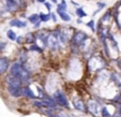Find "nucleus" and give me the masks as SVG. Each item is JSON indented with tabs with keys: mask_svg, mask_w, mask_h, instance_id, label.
Returning a JSON list of instances; mask_svg holds the SVG:
<instances>
[{
	"mask_svg": "<svg viewBox=\"0 0 121 117\" xmlns=\"http://www.w3.org/2000/svg\"><path fill=\"white\" fill-rule=\"evenodd\" d=\"M10 74L18 77L26 85L30 80V71L21 62H14L10 66Z\"/></svg>",
	"mask_w": 121,
	"mask_h": 117,
	"instance_id": "nucleus-1",
	"label": "nucleus"
},
{
	"mask_svg": "<svg viewBox=\"0 0 121 117\" xmlns=\"http://www.w3.org/2000/svg\"><path fill=\"white\" fill-rule=\"evenodd\" d=\"M33 105L37 106V108H56L57 110V104H56V102L54 101L53 98H50V97H46V98H44L43 100H34L33 101Z\"/></svg>",
	"mask_w": 121,
	"mask_h": 117,
	"instance_id": "nucleus-2",
	"label": "nucleus"
},
{
	"mask_svg": "<svg viewBox=\"0 0 121 117\" xmlns=\"http://www.w3.org/2000/svg\"><path fill=\"white\" fill-rule=\"evenodd\" d=\"M53 99L54 101L56 102V104H58V105L62 106V108H70V103H69L68 98H66L65 94L61 90H56L53 94Z\"/></svg>",
	"mask_w": 121,
	"mask_h": 117,
	"instance_id": "nucleus-3",
	"label": "nucleus"
},
{
	"mask_svg": "<svg viewBox=\"0 0 121 117\" xmlns=\"http://www.w3.org/2000/svg\"><path fill=\"white\" fill-rule=\"evenodd\" d=\"M87 110L89 113H91L94 117H101V104L95 100H90L87 103Z\"/></svg>",
	"mask_w": 121,
	"mask_h": 117,
	"instance_id": "nucleus-4",
	"label": "nucleus"
},
{
	"mask_svg": "<svg viewBox=\"0 0 121 117\" xmlns=\"http://www.w3.org/2000/svg\"><path fill=\"white\" fill-rule=\"evenodd\" d=\"M25 1L24 0H5V7L9 12H15L19 8L24 7Z\"/></svg>",
	"mask_w": 121,
	"mask_h": 117,
	"instance_id": "nucleus-5",
	"label": "nucleus"
},
{
	"mask_svg": "<svg viewBox=\"0 0 121 117\" xmlns=\"http://www.w3.org/2000/svg\"><path fill=\"white\" fill-rule=\"evenodd\" d=\"M47 46L52 50V51H56L58 48L60 47V43H59V40H58L57 36H56L55 32H52L48 35L47 38Z\"/></svg>",
	"mask_w": 121,
	"mask_h": 117,
	"instance_id": "nucleus-6",
	"label": "nucleus"
},
{
	"mask_svg": "<svg viewBox=\"0 0 121 117\" xmlns=\"http://www.w3.org/2000/svg\"><path fill=\"white\" fill-rule=\"evenodd\" d=\"M8 91L14 98L23 96V86H8Z\"/></svg>",
	"mask_w": 121,
	"mask_h": 117,
	"instance_id": "nucleus-7",
	"label": "nucleus"
},
{
	"mask_svg": "<svg viewBox=\"0 0 121 117\" xmlns=\"http://www.w3.org/2000/svg\"><path fill=\"white\" fill-rule=\"evenodd\" d=\"M5 82H7L8 86H24V83L22 82L18 77H16V76H14V75H11V74H9V75L7 76Z\"/></svg>",
	"mask_w": 121,
	"mask_h": 117,
	"instance_id": "nucleus-8",
	"label": "nucleus"
},
{
	"mask_svg": "<svg viewBox=\"0 0 121 117\" xmlns=\"http://www.w3.org/2000/svg\"><path fill=\"white\" fill-rule=\"evenodd\" d=\"M73 106L74 108H75L76 111H79V112H87V106H86V104H85V102L82 101L80 98H76L73 100Z\"/></svg>",
	"mask_w": 121,
	"mask_h": 117,
	"instance_id": "nucleus-9",
	"label": "nucleus"
},
{
	"mask_svg": "<svg viewBox=\"0 0 121 117\" xmlns=\"http://www.w3.org/2000/svg\"><path fill=\"white\" fill-rule=\"evenodd\" d=\"M10 69V60L7 57H0V75L4 74Z\"/></svg>",
	"mask_w": 121,
	"mask_h": 117,
	"instance_id": "nucleus-10",
	"label": "nucleus"
},
{
	"mask_svg": "<svg viewBox=\"0 0 121 117\" xmlns=\"http://www.w3.org/2000/svg\"><path fill=\"white\" fill-rule=\"evenodd\" d=\"M9 25L12 26V27H16V28L22 29V28H25L26 26H27V22H24V21H21V19L14 18V19H12V21H10Z\"/></svg>",
	"mask_w": 121,
	"mask_h": 117,
	"instance_id": "nucleus-11",
	"label": "nucleus"
},
{
	"mask_svg": "<svg viewBox=\"0 0 121 117\" xmlns=\"http://www.w3.org/2000/svg\"><path fill=\"white\" fill-rule=\"evenodd\" d=\"M23 96L27 97V98H30V99H35L37 98V94H34V92L31 90V88L27 85L23 86Z\"/></svg>",
	"mask_w": 121,
	"mask_h": 117,
	"instance_id": "nucleus-12",
	"label": "nucleus"
},
{
	"mask_svg": "<svg viewBox=\"0 0 121 117\" xmlns=\"http://www.w3.org/2000/svg\"><path fill=\"white\" fill-rule=\"evenodd\" d=\"M110 80L114 82V84L117 86L118 88L121 89V77L116 73H112L110 74Z\"/></svg>",
	"mask_w": 121,
	"mask_h": 117,
	"instance_id": "nucleus-13",
	"label": "nucleus"
},
{
	"mask_svg": "<svg viewBox=\"0 0 121 117\" xmlns=\"http://www.w3.org/2000/svg\"><path fill=\"white\" fill-rule=\"evenodd\" d=\"M57 13L63 22H71V19H72L71 16H70V14L66 13V12H57Z\"/></svg>",
	"mask_w": 121,
	"mask_h": 117,
	"instance_id": "nucleus-14",
	"label": "nucleus"
},
{
	"mask_svg": "<svg viewBox=\"0 0 121 117\" xmlns=\"http://www.w3.org/2000/svg\"><path fill=\"white\" fill-rule=\"evenodd\" d=\"M66 2L64 0H62L61 3H57V12H66Z\"/></svg>",
	"mask_w": 121,
	"mask_h": 117,
	"instance_id": "nucleus-15",
	"label": "nucleus"
},
{
	"mask_svg": "<svg viewBox=\"0 0 121 117\" xmlns=\"http://www.w3.org/2000/svg\"><path fill=\"white\" fill-rule=\"evenodd\" d=\"M110 18H112V12L107 11L105 14H104V15L102 16V18L100 19V22H101V23H106V22L110 21Z\"/></svg>",
	"mask_w": 121,
	"mask_h": 117,
	"instance_id": "nucleus-16",
	"label": "nucleus"
},
{
	"mask_svg": "<svg viewBox=\"0 0 121 117\" xmlns=\"http://www.w3.org/2000/svg\"><path fill=\"white\" fill-rule=\"evenodd\" d=\"M29 50L30 51H32V52H38V53H42V52H43V48L40 47L37 43L31 44V45L29 46Z\"/></svg>",
	"mask_w": 121,
	"mask_h": 117,
	"instance_id": "nucleus-17",
	"label": "nucleus"
},
{
	"mask_svg": "<svg viewBox=\"0 0 121 117\" xmlns=\"http://www.w3.org/2000/svg\"><path fill=\"white\" fill-rule=\"evenodd\" d=\"M39 17H40V21L41 22L46 23V22H48L50 19V14H48V13H40Z\"/></svg>",
	"mask_w": 121,
	"mask_h": 117,
	"instance_id": "nucleus-18",
	"label": "nucleus"
},
{
	"mask_svg": "<svg viewBox=\"0 0 121 117\" xmlns=\"http://www.w3.org/2000/svg\"><path fill=\"white\" fill-rule=\"evenodd\" d=\"M75 12H76V15L78 16V18H80V19L87 16V14H86V12L82 10V8H77Z\"/></svg>",
	"mask_w": 121,
	"mask_h": 117,
	"instance_id": "nucleus-19",
	"label": "nucleus"
},
{
	"mask_svg": "<svg viewBox=\"0 0 121 117\" xmlns=\"http://www.w3.org/2000/svg\"><path fill=\"white\" fill-rule=\"evenodd\" d=\"M28 21L32 24H35L37 22H40V17H39V14H32L28 17Z\"/></svg>",
	"mask_w": 121,
	"mask_h": 117,
	"instance_id": "nucleus-20",
	"label": "nucleus"
},
{
	"mask_svg": "<svg viewBox=\"0 0 121 117\" xmlns=\"http://www.w3.org/2000/svg\"><path fill=\"white\" fill-rule=\"evenodd\" d=\"M101 116L102 117H112V114L108 112L106 106H102V108H101Z\"/></svg>",
	"mask_w": 121,
	"mask_h": 117,
	"instance_id": "nucleus-21",
	"label": "nucleus"
},
{
	"mask_svg": "<svg viewBox=\"0 0 121 117\" xmlns=\"http://www.w3.org/2000/svg\"><path fill=\"white\" fill-rule=\"evenodd\" d=\"M96 5H98V10H96V11H94L93 16L95 15V14H98L100 11H102V10L106 7V3H105V2H102V1H99V2L96 3Z\"/></svg>",
	"mask_w": 121,
	"mask_h": 117,
	"instance_id": "nucleus-22",
	"label": "nucleus"
},
{
	"mask_svg": "<svg viewBox=\"0 0 121 117\" xmlns=\"http://www.w3.org/2000/svg\"><path fill=\"white\" fill-rule=\"evenodd\" d=\"M7 37L9 38L11 41H15V40H16V37H17V36H16V33L13 31V30L10 29V30H8V31H7Z\"/></svg>",
	"mask_w": 121,
	"mask_h": 117,
	"instance_id": "nucleus-23",
	"label": "nucleus"
},
{
	"mask_svg": "<svg viewBox=\"0 0 121 117\" xmlns=\"http://www.w3.org/2000/svg\"><path fill=\"white\" fill-rule=\"evenodd\" d=\"M86 26H87L88 28H90V30H91L92 32H95V23H94L93 19L88 22V23L86 24Z\"/></svg>",
	"mask_w": 121,
	"mask_h": 117,
	"instance_id": "nucleus-24",
	"label": "nucleus"
},
{
	"mask_svg": "<svg viewBox=\"0 0 121 117\" xmlns=\"http://www.w3.org/2000/svg\"><path fill=\"white\" fill-rule=\"evenodd\" d=\"M112 102H115V103L119 104V105L121 104V94H120V92H119V94H117L116 96L112 98Z\"/></svg>",
	"mask_w": 121,
	"mask_h": 117,
	"instance_id": "nucleus-25",
	"label": "nucleus"
},
{
	"mask_svg": "<svg viewBox=\"0 0 121 117\" xmlns=\"http://www.w3.org/2000/svg\"><path fill=\"white\" fill-rule=\"evenodd\" d=\"M24 40H25V37H23V36H18V37H16V43L17 44H22L24 43Z\"/></svg>",
	"mask_w": 121,
	"mask_h": 117,
	"instance_id": "nucleus-26",
	"label": "nucleus"
},
{
	"mask_svg": "<svg viewBox=\"0 0 121 117\" xmlns=\"http://www.w3.org/2000/svg\"><path fill=\"white\" fill-rule=\"evenodd\" d=\"M5 46H7V43H5L4 41H0V53L4 50Z\"/></svg>",
	"mask_w": 121,
	"mask_h": 117,
	"instance_id": "nucleus-27",
	"label": "nucleus"
},
{
	"mask_svg": "<svg viewBox=\"0 0 121 117\" xmlns=\"http://www.w3.org/2000/svg\"><path fill=\"white\" fill-rule=\"evenodd\" d=\"M41 23H42V22L40 21V22H37L35 24H33V28H34V29H38V28L41 26Z\"/></svg>",
	"mask_w": 121,
	"mask_h": 117,
	"instance_id": "nucleus-28",
	"label": "nucleus"
},
{
	"mask_svg": "<svg viewBox=\"0 0 121 117\" xmlns=\"http://www.w3.org/2000/svg\"><path fill=\"white\" fill-rule=\"evenodd\" d=\"M44 4H45L46 9H47L48 11H50V10H52V4H50L49 2H44Z\"/></svg>",
	"mask_w": 121,
	"mask_h": 117,
	"instance_id": "nucleus-29",
	"label": "nucleus"
},
{
	"mask_svg": "<svg viewBox=\"0 0 121 117\" xmlns=\"http://www.w3.org/2000/svg\"><path fill=\"white\" fill-rule=\"evenodd\" d=\"M50 18L53 19L55 23L57 22V17H56V14H55V13H52V14H50Z\"/></svg>",
	"mask_w": 121,
	"mask_h": 117,
	"instance_id": "nucleus-30",
	"label": "nucleus"
},
{
	"mask_svg": "<svg viewBox=\"0 0 121 117\" xmlns=\"http://www.w3.org/2000/svg\"><path fill=\"white\" fill-rule=\"evenodd\" d=\"M49 117H61L59 114H56V113H53L52 115H49Z\"/></svg>",
	"mask_w": 121,
	"mask_h": 117,
	"instance_id": "nucleus-31",
	"label": "nucleus"
},
{
	"mask_svg": "<svg viewBox=\"0 0 121 117\" xmlns=\"http://www.w3.org/2000/svg\"><path fill=\"white\" fill-rule=\"evenodd\" d=\"M117 64H118V67H119V68H120V69H121V58H120V59H118V60H117Z\"/></svg>",
	"mask_w": 121,
	"mask_h": 117,
	"instance_id": "nucleus-32",
	"label": "nucleus"
},
{
	"mask_svg": "<svg viewBox=\"0 0 121 117\" xmlns=\"http://www.w3.org/2000/svg\"><path fill=\"white\" fill-rule=\"evenodd\" d=\"M118 115H119V117H121V104L119 105V110H118Z\"/></svg>",
	"mask_w": 121,
	"mask_h": 117,
	"instance_id": "nucleus-33",
	"label": "nucleus"
},
{
	"mask_svg": "<svg viewBox=\"0 0 121 117\" xmlns=\"http://www.w3.org/2000/svg\"><path fill=\"white\" fill-rule=\"evenodd\" d=\"M38 2H40V3H44V2H46V0H37Z\"/></svg>",
	"mask_w": 121,
	"mask_h": 117,
	"instance_id": "nucleus-34",
	"label": "nucleus"
},
{
	"mask_svg": "<svg viewBox=\"0 0 121 117\" xmlns=\"http://www.w3.org/2000/svg\"><path fill=\"white\" fill-rule=\"evenodd\" d=\"M52 2H54V3H58V2H57V0H52Z\"/></svg>",
	"mask_w": 121,
	"mask_h": 117,
	"instance_id": "nucleus-35",
	"label": "nucleus"
},
{
	"mask_svg": "<svg viewBox=\"0 0 121 117\" xmlns=\"http://www.w3.org/2000/svg\"><path fill=\"white\" fill-rule=\"evenodd\" d=\"M70 117H77V116H75V115H70Z\"/></svg>",
	"mask_w": 121,
	"mask_h": 117,
	"instance_id": "nucleus-36",
	"label": "nucleus"
}]
</instances>
